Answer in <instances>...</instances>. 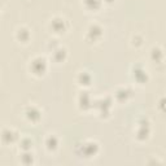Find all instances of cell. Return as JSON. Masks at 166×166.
Wrapping results in <instances>:
<instances>
[{
	"mask_svg": "<svg viewBox=\"0 0 166 166\" xmlns=\"http://www.w3.org/2000/svg\"><path fill=\"white\" fill-rule=\"evenodd\" d=\"M56 147H57V139L55 136H50L47 140V148L53 151V149H56Z\"/></svg>",
	"mask_w": 166,
	"mask_h": 166,
	"instance_id": "1",
	"label": "cell"
},
{
	"mask_svg": "<svg viewBox=\"0 0 166 166\" xmlns=\"http://www.w3.org/2000/svg\"><path fill=\"white\" fill-rule=\"evenodd\" d=\"M57 23V20H55V22H52V26H55ZM64 20H59V27H53L55 30H56V33H61L63 31L64 33V30H65V27H64Z\"/></svg>",
	"mask_w": 166,
	"mask_h": 166,
	"instance_id": "2",
	"label": "cell"
}]
</instances>
